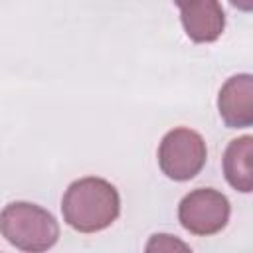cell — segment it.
Returning <instances> with one entry per match:
<instances>
[{
	"instance_id": "cell-6",
	"label": "cell",
	"mask_w": 253,
	"mask_h": 253,
	"mask_svg": "<svg viewBox=\"0 0 253 253\" xmlns=\"http://www.w3.org/2000/svg\"><path fill=\"white\" fill-rule=\"evenodd\" d=\"M217 111L225 126L247 128L253 125V77L239 73L229 77L217 95Z\"/></svg>"
},
{
	"instance_id": "cell-4",
	"label": "cell",
	"mask_w": 253,
	"mask_h": 253,
	"mask_svg": "<svg viewBox=\"0 0 253 253\" xmlns=\"http://www.w3.org/2000/svg\"><path fill=\"white\" fill-rule=\"evenodd\" d=\"M231 206L225 194L215 188H196L178 206V219L192 235L208 237L219 233L229 221Z\"/></svg>"
},
{
	"instance_id": "cell-9",
	"label": "cell",
	"mask_w": 253,
	"mask_h": 253,
	"mask_svg": "<svg viewBox=\"0 0 253 253\" xmlns=\"http://www.w3.org/2000/svg\"><path fill=\"white\" fill-rule=\"evenodd\" d=\"M235 8H239L241 12H251L253 10V0H229Z\"/></svg>"
},
{
	"instance_id": "cell-5",
	"label": "cell",
	"mask_w": 253,
	"mask_h": 253,
	"mask_svg": "<svg viewBox=\"0 0 253 253\" xmlns=\"http://www.w3.org/2000/svg\"><path fill=\"white\" fill-rule=\"evenodd\" d=\"M186 36L196 43L215 42L225 28V14L219 0H174Z\"/></svg>"
},
{
	"instance_id": "cell-2",
	"label": "cell",
	"mask_w": 253,
	"mask_h": 253,
	"mask_svg": "<svg viewBox=\"0 0 253 253\" xmlns=\"http://www.w3.org/2000/svg\"><path fill=\"white\" fill-rule=\"evenodd\" d=\"M2 237L20 251L40 253L51 249L59 239L55 217L42 206L12 202L0 211Z\"/></svg>"
},
{
	"instance_id": "cell-7",
	"label": "cell",
	"mask_w": 253,
	"mask_h": 253,
	"mask_svg": "<svg viewBox=\"0 0 253 253\" xmlns=\"http://www.w3.org/2000/svg\"><path fill=\"white\" fill-rule=\"evenodd\" d=\"M223 174L229 186L249 194L253 190V138L249 134L233 138L223 152Z\"/></svg>"
},
{
	"instance_id": "cell-8",
	"label": "cell",
	"mask_w": 253,
	"mask_h": 253,
	"mask_svg": "<svg viewBox=\"0 0 253 253\" xmlns=\"http://www.w3.org/2000/svg\"><path fill=\"white\" fill-rule=\"evenodd\" d=\"M176 249L190 251V245L176 239L174 235H168V233H156L146 243V251H176Z\"/></svg>"
},
{
	"instance_id": "cell-1",
	"label": "cell",
	"mask_w": 253,
	"mask_h": 253,
	"mask_svg": "<svg viewBox=\"0 0 253 253\" xmlns=\"http://www.w3.org/2000/svg\"><path fill=\"white\" fill-rule=\"evenodd\" d=\"M63 221L79 233L107 229L121 213V196L105 178L85 176L69 184L61 200Z\"/></svg>"
},
{
	"instance_id": "cell-3",
	"label": "cell",
	"mask_w": 253,
	"mask_h": 253,
	"mask_svg": "<svg viewBox=\"0 0 253 253\" xmlns=\"http://www.w3.org/2000/svg\"><path fill=\"white\" fill-rule=\"evenodd\" d=\"M208 160V148L200 132L178 126L168 130L158 146V166L170 180L186 182L202 172Z\"/></svg>"
}]
</instances>
